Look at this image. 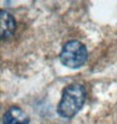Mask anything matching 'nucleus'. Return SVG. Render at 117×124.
Segmentation results:
<instances>
[{
  "instance_id": "nucleus-1",
  "label": "nucleus",
  "mask_w": 117,
  "mask_h": 124,
  "mask_svg": "<svg viewBox=\"0 0 117 124\" xmlns=\"http://www.w3.org/2000/svg\"><path fill=\"white\" fill-rule=\"evenodd\" d=\"M84 101H86L84 86L81 85V84H72L63 90L57 111L62 118L72 119L79 113Z\"/></svg>"
},
{
  "instance_id": "nucleus-2",
  "label": "nucleus",
  "mask_w": 117,
  "mask_h": 124,
  "mask_svg": "<svg viewBox=\"0 0 117 124\" xmlns=\"http://www.w3.org/2000/svg\"><path fill=\"white\" fill-rule=\"evenodd\" d=\"M88 58V51L79 41L67 42L59 53V61L68 69H79L86 63Z\"/></svg>"
},
{
  "instance_id": "nucleus-3",
  "label": "nucleus",
  "mask_w": 117,
  "mask_h": 124,
  "mask_svg": "<svg viewBox=\"0 0 117 124\" xmlns=\"http://www.w3.org/2000/svg\"><path fill=\"white\" fill-rule=\"evenodd\" d=\"M30 119L26 113L19 106H10L4 113L3 124H29Z\"/></svg>"
},
{
  "instance_id": "nucleus-4",
  "label": "nucleus",
  "mask_w": 117,
  "mask_h": 124,
  "mask_svg": "<svg viewBox=\"0 0 117 124\" xmlns=\"http://www.w3.org/2000/svg\"><path fill=\"white\" fill-rule=\"evenodd\" d=\"M16 28V23L14 16L6 10L0 12V37L1 39L9 38L14 34Z\"/></svg>"
}]
</instances>
